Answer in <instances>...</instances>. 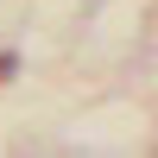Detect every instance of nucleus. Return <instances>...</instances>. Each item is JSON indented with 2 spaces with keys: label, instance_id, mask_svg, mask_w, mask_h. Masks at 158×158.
<instances>
[]
</instances>
